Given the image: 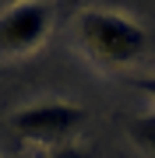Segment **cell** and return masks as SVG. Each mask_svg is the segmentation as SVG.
<instances>
[{
	"label": "cell",
	"mask_w": 155,
	"mask_h": 158,
	"mask_svg": "<svg viewBox=\"0 0 155 158\" xmlns=\"http://www.w3.org/2000/svg\"><path fill=\"white\" fill-rule=\"evenodd\" d=\"M138 88H141L148 98H155V74H152V77H138Z\"/></svg>",
	"instance_id": "cell-6"
},
{
	"label": "cell",
	"mask_w": 155,
	"mask_h": 158,
	"mask_svg": "<svg viewBox=\"0 0 155 158\" xmlns=\"http://www.w3.org/2000/svg\"><path fill=\"white\" fill-rule=\"evenodd\" d=\"M131 141L141 148L148 158H155V113L152 116H138V119H131Z\"/></svg>",
	"instance_id": "cell-4"
},
{
	"label": "cell",
	"mask_w": 155,
	"mask_h": 158,
	"mask_svg": "<svg viewBox=\"0 0 155 158\" xmlns=\"http://www.w3.org/2000/svg\"><path fill=\"white\" fill-rule=\"evenodd\" d=\"M85 123V109L71 106V102H39V106H25L11 116V127L28 141H60V137L74 134Z\"/></svg>",
	"instance_id": "cell-3"
},
{
	"label": "cell",
	"mask_w": 155,
	"mask_h": 158,
	"mask_svg": "<svg viewBox=\"0 0 155 158\" xmlns=\"http://www.w3.org/2000/svg\"><path fill=\"white\" fill-rule=\"evenodd\" d=\"M46 158H88L81 148H71V144H63V148H57V151H50Z\"/></svg>",
	"instance_id": "cell-5"
},
{
	"label": "cell",
	"mask_w": 155,
	"mask_h": 158,
	"mask_svg": "<svg viewBox=\"0 0 155 158\" xmlns=\"http://www.w3.org/2000/svg\"><path fill=\"white\" fill-rule=\"evenodd\" d=\"M50 32V4L46 0H14L0 14V53L21 56L32 53Z\"/></svg>",
	"instance_id": "cell-2"
},
{
	"label": "cell",
	"mask_w": 155,
	"mask_h": 158,
	"mask_svg": "<svg viewBox=\"0 0 155 158\" xmlns=\"http://www.w3.org/2000/svg\"><path fill=\"white\" fill-rule=\"evenodd\" d=\"M78 32H81V42L88 46V53L102 63H131L148 46V35L141 25H134L131 18L116 11H102V7H92L81 14Z\"/></svg>",
	"instance_id": "cell-1"
}]
</instances>
